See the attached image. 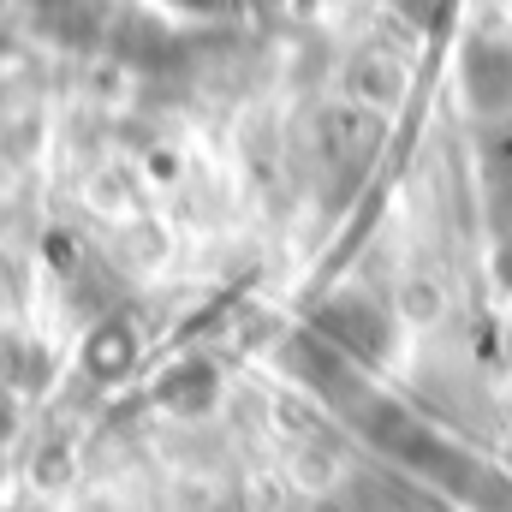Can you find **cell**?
<instances>
[{
  "label": "cell",
  "mask_w": 512,
  "mask_h": 512,
  "mask_svg": "<svg viewBox=\"0 0 512 512\" xmlns=\"http://www.w3.org/2000/svg\"><path fill=\"white\" fill-rule=\"evenodd\" d=\"M36 137H42V90L24 72H12V78H0V155L30 161Z\"/></svg>",
  "instance_id": "1"
},
{
  "label": "cell",
  "mask_w": 512,
  "mask_h": 512,
  "mask_svg": "<svg viewBox=\"0 0 512 512\" xmlns=\"http://www.w3.org/2000/svg\"><path fill=\"white\" fill-rule=\"evenodd\" d=\"M90 364H96V376H120V370L131 364V334H126V328H102V334H96Z\"/></svg>",
  "instance_id": "2"
},
{
  "label": "cell",
  "mask_w": 512,
  "mask_h": 512,
  "mask_svg": "<svg viewBox=\"0 0 512 512\" xmlns=\"http://www.w3.org/2000/svg\"><path fill=\"white\" fill-rule=\"evenodd\" d=\"M173 6H185V12H221L227 0H173Z\"/></svg>",
  "instance_id": "3"
},
{
  "label": "cell",
  "mask_w": 512,
  "mask_h": 512,
  "mask_svg": "<svg viewBox=\"0 0 512 512\" xmlns=\"http://www.w3.org/2000/svg\"><path fill=\"white\" fill-rule=\"evenodd\" d=\"M501 459H507V471H512V441H507V453H501Z\"/></svg>",
  "instance_id": "4"
}]
</instances>
